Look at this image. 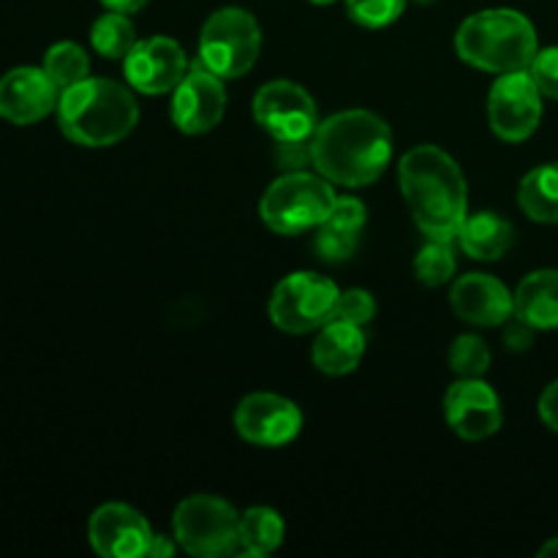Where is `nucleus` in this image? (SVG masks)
Returning <instances> with one entry per match:
<instances>
[{
	"mask_svg": "<svg viewBox=\"0 0 558 558\" xmlns=\"http://www.w3.org/2000/svg\"><path fill=\"white\" fill-rule=\"evenodd\" d=\"M336 194L330 180L308 172H287L265 191L259 216L272 232L300 234L322 227L332 210Z\"/></svg>",
	"mask_w": 558,
	"mask_h": 558,
	"instance_id": "5",
	"label": "nucleus"
},
{
	"mask_svg": "<svg viewBox=\"0 0 558 558\" xmlns=\"http://www.w3.org/2000/svg\"><path fill=\"white\" fill-rule=\"evenodd\" d=\"M174 537L191 556H232L240 545V515L218 496H191L174 510Z\"/></svg>",
	"mask_w": 558,
	"mask_h": 558,
	"instance_id": "7",
	"label": "nucleus"
},
{
	"mask_svg": "<svg viewBox=\"0 0 558 558\" xmlns=\"http://www.w3.org/2000/svg\"><path fill=\"white\" fill-rule=\"evenodd\" d=\"M357 238L360 234L343 232V229L330 227V223H322L319 232H316V254L319 259L330 262V265H341V262L352 259V254L357 251Z\"/></svg>",
	"mask_w": 558,
	"mask_h": 558,
	"instance_id": "28",
	"label": "nucleus"
},
{
	"mask_svg": "<svg viewBox=\"0 0 558 558\" xmlns=\"http://www.w3.org/2000/svg\"><path fill=\"white\" fill-rule=\"evenodd\" d=\"M123 60L129 85L134 90L147 93V96H161V93L174 90L180 80L189 74V60H185L183 47L163 36L136 41V47Z\"/></svg>",
	"mask_w": 558,
	"mask_h": 558,
	"instance_id": "13",
	"label": "nucleus"
},
{
	"mask_svg": "<svg viewBox=\"0 0 558 558\" xmlns=\"http://www.w3.org/2000/svg\"><path fill=\"white\" fill-rule=\"evenodd\" d=\"M414 272L425 287H441L456 276V254L445 240H430L414 259Z\"/></svg>",
	"mask_w": 558,
	"mask_h": 558,
	"instance_id": "25",
	"label": "nucleus"
},
{
	"mask_svg": "<svg viewBox=\"0 0 558 558\" xmlns=\"http://www.w3.org/2000/svg\"><path fill=\"white\" fill-rule=\"evenodd\" d=\"M376 316V300L371 298V292L365 289H349V292H341L336 305V316L332 319L349 322V325H368Z\"/></svg>",
	"mask_w": 558,
	"mask_h": 558,
	"instance_id": "29",
	"label": "nucleus"
},
{
	"mask_svg": "<svg viewBox=\"0 0 558 558\" xmlns=\"http://www.w3.org/2000/svg\"><path fill=\"white\" fill-rule=\"evenodd\" d=\"M456 49L469 65L494 74L526 71L537 49V31L512 9H488L472 14L456 36Z\"/></svg>",
	"mask_w": 558,
	"mask_h": 558,
	"instance_id": "4",
	"label": "nucleus"
},
{
	"mask_svg": "<svg viewBox=\"0 0 558 558\" xmlns=\"http://www.w3.org/2000/svg\"><path fill=\"white\" fill-rule=\"evenodd\" d=\"M403 199L428 240L452 243L466 221V180L436 145H420L398 167Z\"/></svg>",
	"mask_w": 558,
	"mask_h": 558,
	"instance_id": "2",
	"label": "nucleus"
},
{
	"mask_svg": "<svg viewBox=\"0 0 558 558\" xmlns=\"http://www.w3.org/2000/svg\"><path fill=\"white\" fill-rule=\"evenodd\" d=\"M365 336L357 325L330 319L314 341V365L327 376H343L363 360Z\"/></svg>",
	"mask_w": 558,
	"mask_h": 558,
	"instance_id": "18",
	"label": "nucleus"
},
{
	"mask_svg": "<svg viewBox=\"0 0 558 558\" xmlns=\"http://www.w3.org/2000/svg\"><path fill=\"white\" fill-rule=\"evenodd\" d=\"M407 9V0H347V11L357 25L385 27Z\"/></svg>",
	"mask_w": 558,
	"mask_h": 558,
	"instance_id": "27",
	"label": "nucleus"
},
{
	"mask_svg": "<svg viewBox=\"0 0 558 558\" xmlns=\"http://www.w3.org/2000/svg\"><path fill=\"white\" fill-rule=\"evenodd\" d=\"M314 167L330 183L368 185L387 169L392 156L390 125L368 109H349L316 125L311 136Z\"/></svg>",
	"mask_w": 558,
	"mask_h": 558,
	"instance_id": "1",
	"label": "nucleus"
},
{
	"mask_svg": "<svg viewBox=\"0 0 558 558\" xmlns=\"http://www.w3.org/2000/svg\"><path fill=\"white\" fill-rule=\"evenodd\" d=\"M262 49V31L254 14L245 9H218L205 22L199 36L202 65L221 80H238L254 69Z\"/></svg>",
	"mask_w": 558,
	"mask_h": 558,
	"instance_id": "6",
	"label": "nucleus"
},
{
	"mask_svg": "<svg viewBox=\"0 0 558 558\" xmlns=\"http://www.w3.org/2000/svg\"><path fill=\"white\" fill-rule=\"evenodd\" d=\"M87 69H90V63H87L85 49L74 41L54 44V47H49L47 54H44V71H47L49 80L58 85L60 93L69 90L76 82L87 80Z\"/></svg>",
	"mask_w": 558,
	"mask_h": 558,
	"instance_id": "24",
	"label": "nucleus"
},
{
	"mask_svg": "<svg viewBox=\"0 0 558 558\" xmlns=\"http://www.w3.org/2000/svg\"><path fill=\"white\" fill-rule=\"evenodd\" d=\"M532 341H534V327L529 325V322L518 319V316H515V322H512V325L507 327L505 343L510 349H515V352H521V349L532 347Z\"/></svg>",
	"mask_w": 558,
	"mask_h": 558,
	"instance_id": "33",
	"label": "nucleus"
},
{
	"mask_svg": "<svg viewBox=\"0 0 558 558\" xmlns=\"http://www.w3.org/2000/svg\"><path fill=\"white\" fill-rule=\"evenodd\" d=\"M174 554V545L172 539L161 537V534H153V543L147 548V556L150 558H163V556H172Z\"/></svg>",
	"mask_w": 558,
	"mask_h": 558,
	"instance_id": "35",
	"label": "nucleus"
},
{
	"mask_svg": "<svg viewBox=\"0 0 558 558\" xmlns=\"http://www.w3.org/2000/svg\"><path fill=\"white\" fill-rule=\"evenodd\" d=\"M518 202L534 221L558 223V161L532 169L523 178Z\"/></svg>",
	"mask_w": 558,
	"mask_h": 558,
	"instance_id": "21",
	"label": "nucleus"
},
{
	"mask_svg": "<svg viewBox=\"0 0 558 558\" xmlns=\"http://www.w3.org/2000/svg\"><path fill=\"white\" fill-rule=\"evenodd\" d=\"M445 414L461 439H488L501 428V403L483 379H461L447 390Z\"/></svg>",
	"mask_w": 558,
	"mask_h": 558,
	"instance_id": "16",
	"label": "nucleus"
},
{
	"mask_svg": "<svg viewBox=\"0 0 558 558\" xmlns=\"http://www.w3.org/2000/svg\"><path fill=\"white\" fill-rule=\"evenodd\" d=\"M254 118L272 140H308L314 136L316 104L300 85L287 80L267 82L254 96Z\"/></svg>",
	"mask_w": 558,
	"mask_h": 558,
	"instance_id": "10",
	"label": "nucleus"
},
{
	"mask_svg": "<svg viewBox=\"0 0 558 558\" xmlns=\"http://www.w3.org/2000/svg\"><path fill=\"white\" fill-rule=\"evenodd\" d=\"M450 303L463 322L477 327H499L515 316V300L510 289L499 278L485 272L458 278L450 292Z\"/></svg>",
	"mask_w": 558,
	"mask_h": 558,
	"instance_id": "17",
	"label": "nucleus"
},
{
	"mask_svg": "<svg viewBox=\"0 0 558 558\" xmlns=\"http://www.w3.org/2000/svg\"><path fill=\"white\" fill-rule=\"evenodd\" d=\"M529 74H532L534 85L539 87L543 96L558 101V47H548L534 54L532 65H529Z\"/></svg>",
	"mask_w": 558,
	"mask_h": 558,
	"instance_id": "30",
	"label": "nucleus"
},
{
	"mask_svg": "<svg viewBox=\"0 0 558 558\" xmlns=\"http://www.w3.org/2000/svg\"><path fill=\"white\" fill-rule=\"evenodd\" d=\"M87 537L93 550L107 558H140L147 556L153 543V532L145 518L129 505L98 507L87 523Z\"/></svg>",
	"mask_w": 558,
	"mask_h": 558,
	"instance_id": "14",
	"label": "nucleus"
},
{
	"mask_svg": "<svg viewBox=\"0 0 558 558\" xmlns=\"http://www.w3.org/2000/svg\"><path fill=\"white\" fill-rule=\"evenodd\" d=\"M109 11H120V14H134L140 11L147 0H101Z\"/></svg>",
	"mask_w": 558,
	"mask_h": 558,
	"instance_id": "36",
	"label": "nucleus"
},
{
	"mask_svg": "<svg viewBox=\"0 0 558 558\" xmlns=\"http://www.w3.org/2000/svg\"><path fill=\"white\" fill-rule=\"evenodd\" d=\"M276 163L287 172H305L308 163H314V150L308 140H278L276 142Z\"/></svg>",
	"mask_w": 558,
	"mask_h": 558,
	"instance_id": "32",
	"label": "nucleus"
},
{
	"mask_svg": "<svg viewBox=\"0 0 558 558\" xmlns=\"http://www.w3.org/2000/svg\"><path fill=\"white\" fill-rule=\"evenodd\" d=\"M490 129L505 142H523L543 120V93L526 71H510L494 82L488 96Z\"/></svg>",
	"mask_w": 558,
	"mask_h": 558,
	"instance_id": "9",
	"label": "nucleus"
},
{
	"mask_svg": "<svg viewBox=\"0 0 558 558\" xmlns=\"http://www.w3.org/2000/svg\"><path fill=\"white\" fill-rule=\"evenodd\" d=\"M60 90L44 69L20 65L0 76V118L14 125H33L58 109Z\"/></svg>",
	"mask_w": 558,
	"mask_h": 558,
	"instance_id": "15",
	"label": "nucleus"
},
{
	"mask_svg": "<svg viewBox=\"0 0 558 558\" xmlns=\"http://www.w3.org/2000/svg\"><path fill=\"white\" fill-rule=\"evenodd\" d=\"M283 543V521L270 507H251L240 515V548L248 556H267Z\"/></svg>",
	"mask_w": 558,
	"mask_h": 558,
	"instance_id": "22",
	"label": "nucleus"
},
{
	"mask_svg": "<svg viewBox=\"0 0 558 558\" xmlns=\"http://www.w3.org/2000/svg\"><path fill=\"white\" fill-rule=\"evenodd\" d=\"M90 44L98 54L118 60L136 47V31L129 16L112 11V14L98 16L90 31Z\"/></svg>",
	"mask_w": 558,
	"mask_h": 558,
	"instance_id": "23",
	"label": "nucleus"
},
{
	"mask_svg": "<svg viewBox=\"0 0 558 558\" xmlns=\"http://www.w3.org/2000/svg\"><path fill=\"white\" fill-rule=\"evenodd\" d=\"M515 316L529 322L534 330L558 327V270H537L518 283Z\"/></svg>",
	"mask_w": 558,
	"mask_h": 558,
	"instance_id": "19",
	"label": "nucleus"
},
{
	"mask_svg": "<svg viewBox=\"0 0 558 558\" xmlns=\"http://www.w3.org/2000/svg\"><path fill=\"white\" fill-rule=\"evenodd\" d=\"M303 414L289 398L272 392H254L243 398L234 412V428L245 441L259 447L289 445L300 434Z\"/></svg>",
	"mask_w": 558,
	"mask_h": 558,
	"instance_id": "12",
	"label": "nucleus"
},
{
	"mask_svg": "<svg viewBox=\"0 0 558 558\" xmlns=\"http://www.w3.org/2000/svg\"><path fill=\"white\" fill-rule=\"evenodd\" d=\"M227 109V90L221 76L213 74L202 60L191 65L189 74L174 87L172 120L185 134H205L216 129Z\"/></svg>",
	"mask_w": 558,
	"mask_h": 558,
	"instance_id": "11",
	"label": "nucleus"
},
{
	"mask_svg": "<svg viewBox=\"0 0 558 558\" xmlns=\"http://www.w3.org/2000/svg\"><path fill=\"white\" fill-rule=\"evenodd\" d=\"M311 3H316V5H330V3H336V0H311Z\"/></svg>",
	"mask_w": 558,
	"mask_h": 558,
	"instance_id": "38",
	"label": "nucleus"
},
{
	"mask_svg": "<svg viewBox=\"0 0 558 558\" xmlns=\"http://www.w3.org/2000/svg\"><path fill=\"white\" fill-rule=\"evenodd\" d=\"M539 556H543V558H558V539H550L548 545H543V548H539Z\"/></svg>",
	"mask_w": 558,
	"mask_h": 558,
	"instance_id": "37",
	"label": "nucleus"
},
{
	"mask_svg": "<svg viewBox=\"0 0 558 558\" xmlns=\"http://www.w3.org/2000/svg\"><path fill=\"white\" fill-rule=\"evenodd\" d=\"M490 352L485 347L483 338L477 336H461L450 347V368L456 371L461 379H480L488 371Z\"/></svg>",
	"mask_w": 558,
	"mask_h": 558,
	"instance_id": "26",
	"label": "nucleus"
},
{
	"mask_svg": "<svg viewBox=\"0 0 558 558\" xmlns=\"http://www.w3.org/2000/svg\"><path fill=\"white\" fill-rule=\"evenodd\" d=\"M512 240H515L512 223L494 213L466 216L461 232H458V243L472 259H499L510 251Z\"/></svg>",
	"mask_w": 558,
	"mask_h": 558,
	"instance_id": "20",
	"label": "nucleus"
},
{
	"mask_svg": "<svg viewBox=\"0 0 558 558\" xmlns=\"http://www.w3.org/2000/svg\"><path fill=\"white\" fill-rule=\"evenodd\" d=\"M140 107L114 80H82L60 93L58 125L74 145L109 147L134 131Z\"/></svg>",
	"mask_w": 558,
	"mask_h": 558,
	"instance_id": "3",
	"label": "nucleus"
},
{
	"mask_svg": "<svg viewBox=\"0 0 558 558\" xmlns=\"http://www.w3.org/2000/svg\"><path fill=\"white\" fill-rule=\"evenodd\" d=\"M341 292L319 272H292L283 278L270 298V319L278 330L303 336L319 330L336 316Z\"/></svg>",
	"mask_w": 558,
	"mask_h": 558,
	"instance_id": "8",
	"label": "nucleus"
},
{
	"mask_svg": "<svg viewBox=\"0 0 558 558\" xmlns=\"http://www.w3.org/2000/svg\"><path fill=\"white\" fill-rule=\"evenodd\" d=\"M539 417H543V423L548 425L550 430L558 434V381L548 385V390L539 398Z\"/></svg>",
	"mask_w": 558,
	"mask_h": 558,
	"instance_id": "34",
	"label": "nucleus"
},
{
	"mask_svg": "<svg viewBox=\"0 0 558 558\" xmlns=\"http://www.w3.org/2000/svg\"><path fill=\"white\" fill-rule=\"evenodd\" d=\"M325 223L343 229V232L360 234V229L365 227V205L360 199H354V196H336Z\"/></svg>",
	"mask_w": 558,
	"mask_h": 558,
	"instance_id": "31",
	"label": "nucleus"
}]
</instances>
